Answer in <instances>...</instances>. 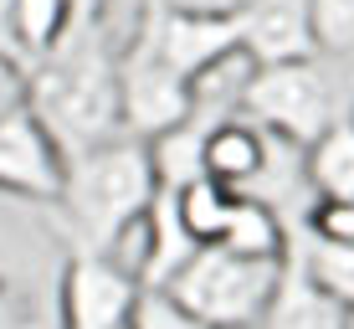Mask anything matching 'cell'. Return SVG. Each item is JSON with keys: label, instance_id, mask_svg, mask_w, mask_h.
Returning a JSON list of instances; mask_svg holds the SVG:
<instances>
[{"label": "cell", "instance_id": "obj_1", "mask_svg": "<svg viewBox=\"0 0 354 329\" xmlns=\"http://www.w3.org/2000/svg\"><path fill=\"white\" fill-rule=\"evenodd\" d=\"M26 114L57 144L62 165L124 134L118 114V42L108 21L72 26L41 62L26 72Z\"/></svg>", "mask_w": 354, "mask_h": 329}, {"label": "cell", "instance_id": "obj_2", "mask_svg": "<svg viewBox=\"0 0 354 329\" xmlns=\"http://www.w3.org/2000/svg\"><path fill=\"white\" fill-rule=\"evenodd\" d=\"M154 196V170L149 150L133 134L97 144L88 154H72L62 165V222L77 237V252H103L113 258V247L144 222V206Z\"/></svg>", "mask_w": 354, "mask_h": 329}, {"label": "cell", "instance_id": "obj_3", "mask_svg": "<svg viewBox=\"0 0 354 329\" xmlns=\"http://www.w3.org/2000/svg\"><path fill=\"white\" fill-rule=\"evenodd\" d=\"M241 118L292 150H308L324 129L354 118V72L324 62V57L252 67L247 88H241Z\"/></svg>", "mask_w": 354, "mask_h": 329}, {"label": "cell", "instance_id": "obj_4", "mask_svg": "<svg viewBox=\"0 0 354 329\" xmlns=\"http://www.w3.org/2000/svg\"><path fill=\"white\" fill-rule=\"evenodd\" d=\"M283 258H236L226 247H201L195 258L175 273L165 299L201 329H257L267 303L277 294Z\"/></svg>", "mask_w": 354, "mask_h": 329}, {"label": "cell", "instance_id": "obj_5", "mask_svg": "<svg viewBox=\"0 0 354 329\" xmlns=\"http://www.w3.org/2000/svg\"><path fill=\"white\" fill-rule=\"evenodd\" d=\"M118 114L124 134L154 139L190 118V82L160 57V46L133 26L129 42H118Z\"/></svg>", "mask_w": 354, "mask_h": 329}, {"label": "cell", "instance_id": "obj_6", "mask_svg": "<svg viewBox=\"0 0 354 329\" xmlns=\"http://www.w3.org/2000/svg\"><path fill=\"white\" fill-rule=\"evenodd\" d=\"M139 283L103 252H72L62 273V329H129Z\"/></svg>", "mask_w": 354, "mask_h": 329}, {"label": "cell", "instance_id": "obj_7", "mask_svg": "<svg viewBox=\"0 0 354 329\" xmlns=\"http://www.w3.org/2000/svg\"><path fill=\"white\" fill-rule=\"evenodd\" d=\"M139 31L149 36L154 46H160V57L169 67L180 72V78H195L201 67L221 62V57L241 52L236 42V21H201V16H175V10L154 6V0H144L139 10Z\"/></svg>", "mask_w": 354, "mask_h": 329}, {"label": "cell", "instance_id": "obj_8", "mask_svg": "<svg viewBox=\"0 0 354 329\" xmlns=\"http://www.w3.org/2000/svg\"><path fill=\"white\" fill-rule=\"evenodd\" d=\"M0 190L52 201V206L62 196V154L26 108L0 118Z\"/></svg>", "mask_w": 354, "mask_h": 329}, {"label": "cell", "instance_id": "obj_9", "mask_svg": "<svg viewBox=\"0 0 354 329\" xmlns=\"http://www.w3.org/2000/svg\"><path fill=\"white\" fill-rule=\"evenodd\" d=\"M236 42L252 67H277V62L313 57L308 0H247L236 16Z\"/></svg>", "mask_w": 354, "mask_h": 329}, {"label": "cell", "instance_id": "obj_10", "mask_svg": "<svg viewBox=\"0 0 354 329\" xmlns=\"http://www.w3.org/2000/svg\"><path fill=\"white\" fill-rule=\"evenodd\" d=\"M139 226H144V258H139L133 283H139V294H165V288L175 283V273L201 252V242H195L185 231V222H180V190L154 186Z\"/></svg>", "mask_w": 354, "mask_h": 329}, {"label": "cell", "instance_id": "obj_11", "mask_svg": "<svg viewBox=\"0 0 354 329\" xmlns=\"http://www.w3.org/2000/svg\"><path fill=\"white\" fill-rule=\"evenodd\" d=\"M288 231H292V226H288ZM257 329H349V309H339L328 294H319V288L308 283L292 237H288V252H283L277 294H272V303H267V314H262Z\"/></svg>", "mask_w": 354, "mask_h": 329}, {"label": "cell", "instance_id": "obj_12", "mask_svg": "<svg viewBox=\"0 0 354 329\" xmlns=\"http://www.w3.org/2000/svg\"><path fill=\"white\" fill-rule=\"evenodd\" d=\"M262 150H267L262 129H252L247 118L236 114V118H226V124H216L205 134L201 170H205V180H216V186H226V190H247L252 175L262 170Z\"/></svg>", "mask_w": 354, "mask_h": 329}, {"label": "cell", "instance_id": "obj_13", "mask_svg": "<svg viewBox=\"0 0 354 329\" xmlns=\"http://www.w3.org/2000/svg\"><path fill=\"white\" fill-rule=\"evenodd\" d=\"M216 247L236 252V258L277 263L288 252V222L272 211V206H262V201L231 190V211H226V226H221V237H216Z\"/></svg>", "mask_w": 354, "mask_h": 329}, {"label": "cell", "instance_id": "obj_14", "mask_svg": "<svg viewBox=\"0 0 354 329\" xmlns=\"http://www.w3.org/2000/svg\"><path fill=\"white\" fill-rule=\"evenodd\" d=\"M303 180L319 201H354V118H339L303 150Z\"/></svg>", "mask_w": 354, "mask_h": 329}, {"label": "cell", "instance_id": "obj_15", "mask_svg": "<svg viewBox=\"0 0 354 329\" xmlns=\"http://www.w3.org/2000/svg\"><path fill=\"white\" fill-rule=\"evenodd\" d=\"M205 129L201 118H185V124L154 134V139H144V150H149V170H154V186L165 190H185L195 180H205L201 170V144H205Z\"/></svg>", "mask_w": 354, "mask_h": 329}, {"label": "cell", "instance_id": "obj_16", "mask_svg": "<svg viewBox=\"0 0 354 329\" xmlns=\"http://www.w3.org/2000/svg\"><path fill=\"white\" fill-rule=\"evenodd\" d=\"M6 31L16 36V46L31 57V62H41V57L72 31V0H10Z\"/></svg>", "mask_w": 354, "mask_h": 329}, {"label": "cell", "instance_id": "obj_17", "mask_svg": "<svg viewBox=\"0 0 354 329\" xmlns=\"http://www.w3.org/2000/svg\"><path fill=\"white\" fill-rule=\"evenodd\" d=\"M292 247H298V263L303 273H308V283L328 294L339 303V309L354 314V242L349 247H328V242H308L303 231H288Z\"/></svg>", "mask_w": 354, "mask_h": 329}, {"label": "cell", "instance_id": "obj_18", "mask_svg": "<svg viewBox=\"0 0 354 329\" xmlns=\"http://www.w3.org/2000/svg\"><path fill=\"white\" fill-rule=\"evenodd\" d=\"M313 57L354 72V0H308Z\"/></svg>", "mask_w": 354, "mask_h": 329}, {"label": "cell", "instance_id": "obj_19", "mask_svg": "<svg viewBox=\"0 0 354 329\" xmlns=\"http://www.w3.org/2000/svg\"><path fill=\"white\" fill-rule=\"evenodd\" d=\"M303 237L308 242H328V247H349L354 242V201H319L308 211Z\"/></svg>", "mask_w": 354, "mask_h": 329}, {"label": "cell", "instance_id": "obj_20", "mask_svg": "<svg viewBox=\"0 0 354 329\" xmlns=\"http://www.w3.org/2000/svg\"><path fill=\"white\" fill-rule=\"evenodd\" d=\"M129 329H201V324H190L185 314H180L175 303L165 299V294H139Z\"/></svg>", "mask_w": 354, "mask_h": 329}, {"label": "cell", "instance_id": "obj_21", "mask_svg": "<svg viewBox=\"0 0 354 329\" xmlns=\"http://www.w3.org/2000/svg\"><path fill=\"white\" fill-rule=\"evenodd\" d=\"M26 108V67L16 62L10 52H0V118Z\"/></svg>", "mask_w": 354, "mask_h": 329}, {"label": "cell", "instance_id": "obj_22", "mask_svg": "<svg viewBox=\"0 0 354 329\" xmlns=\"http://www.w3.org/2000/svg\"><path fill=\"white\" fill-rule=\"evenodd\" d=\"M154 6L175 10V16H201V21H236L247 0H154Z\"/></svg>", "mask_w": 354, "mask_h": 329}, {"label": "cell", "instance_id": "obj_23", "mask_svg": "<svg viewBox=\"0 0 354 329\" xmlns=\"http://www.w3.org/2000/svg\"><path fill=\"white\" fill-rule=\"evenodd\" d=\"M103 6L108 0H72V26H88V21L103 16Z\"/></svg>", "mask_w": 354, "mask_h": 329}, {"label": "cell", "instance_id": "obj_24", "mask_svg": "<svg viewBox=\"0 0 354 329\" xmlns=\"http://www.w3.org/2000/svg\"><path fill=\"white\" fill-rule=\"evenodd\" d=\"M0 329H21V324H16V303H10L6 283H0Z\"/></svg>", "mask_w": 354, "mask_h": 329}, {"label": "cell", "instance_id": "obj_25", "mask_svg": "<svg viewBox=\"0 0 354 329\" xmlns=\"http://www.w3.org/2000/svg\"><path fill=\"white\" fill-rule=\"evenodd\" d=\"M6 16H10V0H0V26H6Z\"/></svg>", "mask_w": 354, "mask_h": 329}]
</instances>
